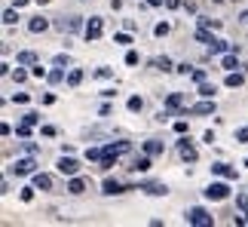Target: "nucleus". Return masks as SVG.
I'll use <instances>...</instances> for the list:
<instances>
[{
	"instance_id": "1",
	"label": "nucleus",
	"mask_w": 248,
	"mask_h": 227,
	"mask_svg": "<svg viewBox=\"0 0 248 227\" xmlns=\"http://www.w3.org/2000/svg\"><path fill=\"white\" fill-rule=\"evenodd\" d=\"M187 224H196V227H212L215 224V218L208 215L202 206H196V209H190L187 212Z\"/></svg>"
},
{
	"instance_id": "2",
	"label": "nucleus",
	"mask_w": 248,
	"mask_h": 227,
	"mask_svg": "<svg viewBox=\"0 0 248 227\" xmlns=\"http://www.w3.org/2000/svg\"><path fill=\"white\" fill-rule=\"evenodd\" d=\"M227 194H230V187H227L224 181H212L205 187V196L208 200H227Z\"/></svg>"
},
{
	"instance_id": "3",
	"label": "nucleus",
	"mask_w": 248,
	"mask_h": 227,
	"mask_svg": "<svg viewBox=\"0 0 248 227\" xmlns=\"http://www.w3.org/2000/svg\"><path fill=\"white\" fill-rule=\"evenodd\" d=\"M101 31H104V25H101V18H98V16H92V18H89V25L83 28L86 40H98V37H101Z\"/></svg>"
},
{
	"instance_id": "4",
	"label": "nucleus",
	"mask_w": 248,
	"mask_h": 227,
	"mask_svg": "<svg viewBox=\"0 0 248 227\" xmlns=\"http://www.w3.org/2000/svg\"><path fill=\"white\" fill-rule=\"evenodd\" d=\"M55 28H59V31L74 34V31H80V28H83V22H80L77 16H68V18H59V22H55Z\"/></svg>"
},
{
	"instance_id": "5",
	"label": "nucleus",
	"mask_w": 248,
	"mask_h": 227,
	"mask_svg": "<svg viewBox=\"0 0 248 227\" xmlns=\"http://www.w3.org/2000/svg\"><path fill=\"white\" fill-rule=\"evenodd\" d=\"M59 172H62V175H77V172H80V163H77L74 157H62V160H59Z\"/></svg>"
},
{
	"instance_id": "6",
	"label": "nucleus",
	"mask_w": 248,
	"mask_h": 227,
	"mask_svg": "<svg viewBox=\"0 0 248 227\" xmlns=\"http://www.w3.org/2000/svg\"><path fill=\"white\" fill-rule=\"evenodd\" d=\"M34 166H37L34 160H31V157H25V160H16L13 172H16V175H31V172H34Z\"/></svg>"
},
{
	"instance_id": "7",
	"label": "nucleus",
	"mask_w": 248,
	"mask_h": 227,
	"mask_svg": "<svg viewBox=\"0 0 248 227\" xmlns=\"http://www.w3.org/2000/svg\"><path fill=\"white\" fill-rule=\"evenodd\" d=\"M129 187H123L120 181H113V178H108V181L101 184V194H108V196H117V194H126Z\"/></svg>"
},
{
	"instance_id": "8",
	"label": "nucleus",
	"mask_w": 248,
	"mask_h": 227,
	"mask_svg": "<svg viewBox=\"0 0 248 227\" xmlns=\"http://www.w3.org/2000/svg\"><path fill=\"white\" fill-rule=\"evenodd\" d=\"M178 150H181V157H184L187 163H193V160H196V147L190 145L187 138H181V141H178Z\"/></svg>"
},
{
	"instance_id": "9",
	"label": "nucleus",
	"mask_w": 248,
	"mask_h": 227,
	"mask_svg": "<svg viewBox=\"0 0 248 227\" xmlns=\"http://www.w3.org/2000/svg\"><path fill=\"white\" fill-rule=\"evenodd\" d=\"M212 172H215V175H221V178H236V169H233V166H227V163H215V166H212Z\"/></svg>"
},
{
	"instance_id": "10",
	"label": "nucleus",
	"mask_w": 248,
	"mask_h": 227,
	"mask_svg": "<svg viewBox=\"0 0 248 227\" xmlns=\"http://www.w3.org/2000/svg\"><path fill=\"white\" fill-rule=\"evenodd\" d=\"M34 187H37V191H49V187H52V175L37 172V175H34Z\"/></svg>"
},
{
	"instance_id": "11",
	"label": "nucleus",
	"mask_w": 248,
	"mask_h": 227,
	"mask_svg": "<svg viewBox=\"0 0 248 227\" xmlns=\"http://www.w3.org/2000/svg\"><path fill=\"white\" fill-rule=\"evenodd\" d=\"M28 28H31V34H40V31L49 28V22H46L43 16H37V18H31V25H28Z\"/></svg>"
},
{
	"instance_id": "12",
	"label": "nucleus",
	"mask_w": 248,
	"mask_h": 227,
	"mask_svg": "<svg viewBox=\"0 0 248 227\" xmlns=\"http://www.w3.org/2000/svg\"><path fill=\"white\" fill-rule=\"evenodd\" d=\"M141 191H147L150 196H166V194H169V187H166V184H144Z\"/></svg>"
},
{
	"instance_id": "13",
	"label": "nucleus",
	"mask_w": 248,
	"mask_h": 227,
	"mask_svg": "<svg viewBox=\"0 0 248 227\" xmlns=\"http://www.w3.org/2000/svg\"><path fill=\"white\" fill-rule=\"evenodd\" d=\"M190 114H215V101H199L190 108Z\"/></svg>"
},
{
	"instance_id": "14",
	"label": "nucleus",
	"mask_w": 248,
	"mask_h": 227,
	"mask_svg": "<svg viewBox=\"0 0 248 227\" xmlns=\"http://www.w3.org/2000/svg\"><path fill=\"white\" fill-rule=\"evenodd\" d=\"M86 191V184H83V178H71V184H68V194H74V196H80Z\"/></svg>"
},
{
	"instance_id": "15",
	"label": "nucleus",
	"mask_w": 248,
	"mask_h": 227,
	"mask_svg": "<svg viewBox=\"0 0 248 227\" xmlns=\"http://www.w3.org/2000/svg\"><path fill=\"white\" fill-rule=\"evenodd\" d=\"M242 83H245V77H242V74L239 71H230V74H227V86H230V89H236V86H242Z\"/></svg>"
},
{
	"instance_id": "16",
	"label": "nucleus",
	"mask_w": 248,
	"mask_h": 227,
	"mask_svg": "<svg viewBox=\"0 0 248 227\" xmlns=\"http://www.w3.org/2000/svg\"><path fill=\"white\" fill-rule=\"evenodd\" d=\"M129 169H135V172H147V169H150V160H147V157H138Z\"/></svg>"
},
{
	"instance_id": "17",
	"label": "nucleus",
	"mask_w": 248,
	"mask_h": 227,
	"mask_svg": "<svg viewBox=\"0 0 248 227\" xmlns=\"http://www.w3.org/2000/svg\"><path fill=\"white\" fill-rule=\"evenodd\" d=\"M80 83H83V71L74 68V71L68 74V86H80Z\"/></svg>"
},
{
	"instance_id": "18",
	"label": "nucleus",
	"mask_w": 248,
	"mask_h": 227,
	"mask_svg": "<svg viewBox=\"0 0 248 227\" xmlns=\"http://www.w3.org/2000/svg\"><path fill=\"white\" fill-rule=\"evenodd\" d=\"M144 150H147V154H150V157H156V154H163V141H147V145H144Z\"/></svg>"
},
{
	"instance_id": "19",
	"label": "nucleus",
	"mask_w": 248,
	"mask_h": 227,
	"mask_svg": "<svg viewBox=\"0 0 248 227\" xmlns=\"http://www.w3.org/2000/svg\"><path fill=\"white\" fill-rule=\"evenodd\" d=\"M221 65H224L227 71H236V68H239V59H236V55L230 52V55H224V62H221Z\"/></svg>"
},
{
	"instance_id": "20",
	"label": "nucleus",
	"mask_w": 248,
	"mask_h": 227,
	"mask_svg": "<svg viewBox=\"0 0 248 227\" xmlns=\"http://www.w3.org/2000/svg\"><path fill=\"white\" fill-rule=\"evenodd\" d=\"M196 40H202V43H215V37L208 34V25H202V28L196 31Z\"/></svg>"
},
{
	"instance_id": "21",
	"label": "nucleus",
	"mask_w": 248,
	"mask_h": 227,
	"mask_svg": "<svg viewBox=\"0 0 248 227\" xmlns=\"http://www.w3.org/2000/svg\"><path fill=\"white\" fill-rule=\"evenodd\" d=\"M154 68L156 71H171V59H166V55L163 59H154Z\"/></svg>"
},
{
	"instance_id": "22",
	"label": "nucleus",
	"mask_w": 248,
	"mask_h": 227,
	"mask_svg": "<svg viewBox=\"0 0 248 227\" xmlns=\"http://www.w3.org/2000/svg\"><path fill=\"white\" fill-rule=\"evenodd\" d=\"M166 105H169V111H175V108H181V105H184V98H181L178 92H175V96H169V98H166Z\"/></svg>"
},
{
	"instance_id": "23",
	"label": "nucleus",
	"mask_w": 248,
	"mask_h": 227,
	"mask_svg": "<svg viewBox=\"0 0 248 227\" xmlns=\"http://www.w3.org/2000/svg\"><path fill=\"white\" fill-rule=\"evenodd\" d=\"M18 22V13H16V9H6V13H3V25H16Z\"/></svg>"
},
{
	"instance_id": "24",
	"label": "nucleus",
	"mask_w": 248,
	"mask_h": 227,
	"mask_svg": "<svg viewBox=\"0 0 248 227\" xmlns=\"http://www.w3.org/2000/svg\"><path fill=\"white\" fill-rule=\"evenodd\" d=\"M169 31H171V25H169V22H159V25L154 28V34H156V37H166Z\"/></svg>"
},
{
	"instance_id": "25",
	"label": "nucleus",
	"mask_w": 248,
	"mask_h": 227,
	"mask_svg": "<svg viewBox=\"0 0 248 227\" xmlns=\"http://www.w3.org/2000/svg\"><path fill=\"white\" fill-rule=\"evenodd\" d=\"M18 62H22V65H37V55L34 52H22V55H18Z\"/></svg>"
},
{
	"instance_id": "26",
	"label": "nucleus",
	"mask_w": 248,
	"mask_h": 227,
	"mask_svg": "<svg viewBox=\"0 0 248 227\" xmlns=\"http://www.w3.org/2000/svg\"><path fill=\"white\" fill-rule=\"evenodd\" d=\"M144 108V101H141V96H132L129 98V111H141Z\"/></svg>"
},
{
	"instance_id": "27",
	"label": "nucleus",
	"mask_w": 248,
	"mask_h": 227,
	"mask_svg": "<svg viewBox=\"0 0 248 227\" xmlns=\"http://www.w3.org/2000/svg\"><path fill=\"white\" fill-rule=\"evenodd\" d=\"M52 65H55V68H68V65H71V59H68V55H55V59H52Z\"/></svg>"
},
{
	"instance_id": "28",
	"label": "nucleus",
	"mask_w": 248,
	"mask_h": 227,
	"mask_svg": "<svg viewBox=\"0 0 248 227\" xmlns=\"http://www.w3.org/2000/svg\"><path fill=\"white\" fill-rule=\"evenodd\" d=\"M62 80H64V71H62V68L49 71V83H62Z\"/></svg>"
},
{
	"instance_id": "29",
	"label": "nucleus",
	"mask_w": 248,
	"mask_h": 227,
	"mask_svg": "<svg viewBox=\"0 0 248 227\" xmlns=\"http://www.w3.org/2000/svg\"><path fill=\"white\" fill-rule=\"evenodd\" d=\"M212 92H215V86H208V83L202 80L199 83V96H205V98H212Z\"/></svg>"
},
{
	"instance_id": "30",
	"label": "nucleus",
	"mask_w": 248,
	"mask_h": 227,
	"mask_svg": "<svg viewBox=\"0 0 248 227\" xmlns=\"http://www.w3.org/2000/svg\"><path fill=\"white\" fill-rule=\"evenodd\" d=\"M86 157H89V160H104V147H101V150H98V147L86 150Z\"/></svg>"
},
{
	"instance_id": "31",
	"label": "nucleus",
	"mask_w": 248,
	"mask_h": 227,
	"mask_svg": "<svg viewBox=\"0 0 248 227\" xmlns=\"http://www.w3.org/2000/svg\"><path fill=\"white\" fill-rule=\"evenodd\" d=\"M16 135H18V138H28V135H31V126H28V123H22V126L16 129Z\"/></svg>"
},
{
	"instance_id": "32",
	"label": "nucleus",
	"mask_w": 248,
	"mask_h": 227,
	"mask_svg": "<svg viewBox=\"0 0 248 227\" xmlns=\"http://www.w3.org/2000/svg\"><path fill=\"white\" fill-rule=\"evenodd\" d=\"M34 191H37V187H22V200L31 203V200H34Z\"/></svg>"
},
{
	"instance_id": "33",
	"label": "nucleus",
	"mask_w": 248,
	"mask_h": 227,
	"mask_svg": "<svg viewBox=\"0 0 248 227\" xmlns=\"http://www.w3.org/2000/svg\"><path fill=\"white\" fill-rule=\"evenodd\" d=\"M208 46H212L208 52H224V49H227V43H224V40H215V43H208Z\"/></svg>"
},
{
	"instance_id": "34",
	"label": "nucleus",
	"mask_w": 248,
	"mask_h": 227,
	"mask_svg": "<svg viewBox=\"0 0 248 227\" xmlns=\"http://www.w3.org/2000/svg\"><path fill=\"white\" fill-rule=\"evenodd\" d=\"M13 80H16V83H25V80H28V74H25L22 68H16V71H13Z\"/></svg>"
},
{
	"instance_id": "35",
	"label": "nucleus",
	"mask_w": 248,
	"mask_h": 227,
	"mask_svg": "<svg viewBox=\"0 0 248 227\" xmlns=\"http://www.w3.org/2000/svg\"><path fill=\"white\" fill-rule=\"evenodd\" d=\"M113 43H123V46H129V43H132V37H129V34H117V37H113Z\"/></svg>"
},
{
	"instance_id": "36",
	"label": "nucleus",
	"mask_w": 248,
	"mask_h": 227,
	"mask_svg": "<svg viewBox=\"0 0 248 227\" xmlns=\"http://www.w3.org/2000/svg\"><path fill=\"white\" fill-rule=\"evenodd\" d=\"M190 77H193L196 83H202V80H205V71H199V68H193V71H190Z\"/></svg>"
},
{
	"instance_id": "37",
	"label": "nucleus",
	"mask_w": 248,
	"mask_h": 227,
	"mask_svg": "<svg viewBox=\"0 0 248 227\" xmlns=\"http://www.w3.org/2000/svg\"><path fill=\"white\" fill-rule=\"evenodd\" d=\"M126 65H138V52H135V49L126 52Z\"/></svg>"
},
{
	"instance_id": "38",
	"label": "nucleus",
	"mask_w": 248,
	"mask_h": 227,
	"mask_svg": "<svg viewBox=\"0 0 248 227\" xmlns=\"http://www.w3.org/2000/svg\"><path fill=\"white\" fill-rule=\"evenodd\" d=\"M236 206H239V209H242V212H248V194H242V196H239V200H236Z\"/></svg>"
},
{
	"instance_id": "39",
	"label": "nucleus",
	"mask_w": 248,
	"mask_h": 227,
	"mask_svg": "<svg viewBox=\"0 0 248 227\" xmlns=\"http://www.w3.org/2000/svg\"><path fill=\"white\" fill-rule=\"evenodd\" d=\"M31 74H34V77H37V80H40V77H49V74H46V71L40 68V65H34V68H31Z\"/></svg>"
},
{
	"instance_id": "40",
	"label": "nucleus",
	"mask_w": 248,
	"mask_h": 227,
	"mask_svg": "<svg viewBox=\"0 0 248 227\" xmlns=\"http://www.w3.org/2000/svg\"><path fill=\"white\" fill-rule=\"evenodd\" d=\"M236 138H239V141H245V145H248V126H242L239 132H236Z\"/></svg>"
},
{
	"instance_id": "41",
	"label": "nucleus",
	"mask_w": 248,
	"mask_h": 227,
	"mask_svg": "<svg viewBox=\"0 0 248 227\" xmlns=\"http://www.w3.org/2000/svg\"><path fill=\"white\" fill-rule=\"evenodd\" d=\"M175 132H178V135H184V132H187V123L178 120V123H175Z\"/></svg>"
},
{
	"instance_id": "42",
	"label": "nucleus",
	"mask_w": 248,
	"mask_h": 227,
	"mask_svg": "<svg viewBox=\"0 0 248 227\" xmlns=\"http://www.w3.org/2000/svg\"><path fill=\"white\" fill-rule=\"evenodd\" d=\"M113 163H117V157H104V160H101V169H110Z\"/></svg>"
},
{
	"instance_id": "43",
	"label": "nucleus",
	"mask_w": 248,
	"mask_h": 227,
	"mask_svg": "<svg viewBox=\"0 0 248 227\" xmlns=\"http://www.w3.org/2000/svg\"><path fill=\"white\" fill-rule=\"evenodd\" d=\"M95 74H98V77H101V80H108V77H110V74H113V71H110V68H98V71H95Z\"/></svg>"
},
{
	"instance_id": "44",
	"label": "nucleus",
	"mask_w": 248,
	"mask_h": 227,
	"mask_svg": "<svg viewBox=\"0 0 248 227\" xmlns=\"http://www.w3.org/2000/svg\"><path fill=\"white\" fill-rule=\"evenodd\" d=\"M37 120H40V117H37V114H25V123H28V126H34Z\"/></svg>"
},
{
	"instance_id": "45",
	"label": "nucleus",
	"mask_w": 248,
	"mask_h": 227,
	"mask_svg": "<svg viewBox=\"0 0 248 227\" xmlns=\"http://www.w3.org/2000/svg\"><path fill=\"white\" fill-rule=\"evenodd\" d=\"M166 6H169V9H178V6H181V0H166Z\"/></svg>"
},
{
	"instance_id": "46",
	"label": "nucleus",
	"mask_w": 248,
	"mask_h": 227,
	"mask_svg": "<svg viewBox=\"0 0 248 227\" xmlns=\"http://www.w3.org/2000/svg\"><path fill=\"white\" fill-rule=\"evenodd\" d=\"M147 3H150V6H163V0H147Z\"/></svg>"
},
{
	"instance_id": "47",
	"label": "nucleus",
	"mask_w": 248,
	"mask_h": 227,
	"mask_svg": "<svg viewBox=\"0 0 248 227\" xmlns=\"http://www.w3.org/2000/svg\"><path fill=\"white\" fill-rule=\"evenodd\" d=\"M239 18H242V25H248V9H245V13H242Z\"/></svg>"
},
{
	"instance_id": "48",
	"label": "nucleus",
	"mask_w": 248,
	"mask_h": 227,
	"mask_svg": "<svg viewBox=\"0 0 248 227\" xmlns=\"http://www.w3.org/2000/svg\"><path fill=\"white\" fill-rule=\"evenodd\" d=\"M212 3H221V0H212Z\"/></svg>"
},
{
	"instance_id": "49",
	"label": "nucleus",
	"mask_w": 248,
	"mask_h": 227,
	"mask_svg": "<svg viewBox=\"0 0 248 227\" xmlns=\"http://www.w3.org/2000/svg\"><path fill=\"white\" fill-rule=\"evenodd\" d=\"M233 3H239V0H233Z\"/></svg>"
}]
</instances>
